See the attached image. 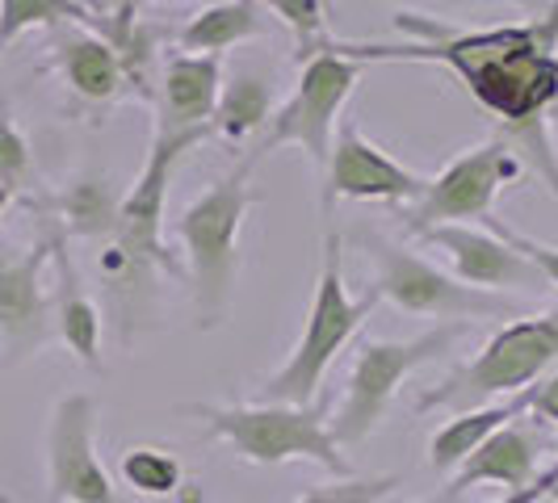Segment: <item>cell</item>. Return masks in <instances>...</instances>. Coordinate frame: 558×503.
Here are the masks:
<instances>
[{
    "label": "cell",
    "instance_id": "277c9868",
    "mask_svg": "<svg viewBox=\"0 0 558 503\" xmlns=\"http://www.w3.org/2000/svg\"><path fill=\"white\" fill-rule=\"evenodd\" d=\"M383 298L369 290L362 298H349L344 290V240L328 231L324 240V260H319V281H315V298L307 310V328L299 335L294 353L286 357L278 373L265 378L260 398L265 403H290V407H311L315 394L324 387L336 353L362 332V323L374 315Z\"/></svg>",
    "mask_w": 558,
    "mask_h": 503
},
{
    "label": "cell",
    "instance_id": "836d02e7",
    "mask_svg": "<svg viewBox=\"0 0 558 503\" xmlns=\"http://www.w3.org/2000/svg\"><path fill=\"white\" fill-rule=\"evenodd\" d=\"M546 500H555V503H558V487H555V491H550V495H546Z\"/></svg>",
    "mask_w": 558,
    "mask_h": 503
},
{
    "label": "cell",
    "instance_id": "484cf974",
    "mask_svg": "<svg viewBox=\"0 0 558 503\" xmlns=\"http://www.w3.org/2000/svg\"><path fill=\"white\" fill-rule=\"evenodd\" d=\"M399 475H349L332 478V482H319L299 495V503H383L399 487Z\"/></svg>",
    "mask_w": 558,
    "mask_h": 503
},
{
    "label": "cell",
    "instance_id": "30bf717a",
    "mask_svg": "<svg viewBox=\"0 0 558 503\" xmlns=\"http://www.w3.org/2000/svg\"><path fill=\"white\" fill-rule=\"evenodd\" d=\"M47 495L56 503H122L97 457V398L63 394L47 428Z\"/></svg>",
    "mask_w": 558,
    "mask_h": 503
},
{
    "label": "cell",
    "instance_id": "7402d4cb",
    "mask_svg": "<svg viewBox=\"0 0 558 503\" xmlns=\"http://www.w3.org/2000/svg\"><path fill=\"white\" fill-rule=\"evenodd\" d=\"M118 478L143 495V500H172L181 495L185 503H197L194 482H185V466L177 453L160 445H131L118 453Z\"/></svg>",
    "mask_w": 558,
    "mask_h": 503
},
{
    "label": "cell",
    "instance_id": "5bb4252c",
    "mask_svg": "<svg viewBox=\"0 0 558 503\" xmlns=\"http://www.w3.org/2000/svg\"><path fill=\"white\" fill-rule=\"evenodd\" d=\"M56 252L51 240L34 244L26 256H13L0 269V340L9 361H26L29 353L47 340V290H43V265Z\"/></svg>",
    "mask_w": 558,
    "mask_h": 503
},
{
    "label": "cell",
    "instance_id": "f1b7e54d",
    "mask_svg": "<svg viewBox=\"0 0 558 503\" xmlns=\"http://www.w3.org/2000/svg\"><path fill=\"white\" fill-rule=\"evenodd\" d=\"M530 416L533 424L558 428V369H550L537 387H530Z\"/></svg>",
    "mask_w": 558,
    "mask_h": 503
},
{
    "label": "cell",
    "instance_id": "f546056e",
    "mask_svg": "<svg viewBox=\"0 0 558 503\" xmlns=\"http://www.w3.org/2000/svg\"><path fill=\"white\" fill-rule=\"evenodd\" d=\"M81 4H88L101 22H110V17H118V13H131V9H140V0H81Z\"/></svg>",
    "mask_w": 558,
    "mask_h": 503
},
{
    "label": "cell",
    "instance_id": "603a6c76",
    "mask_svg": "<svg viewBox=\"0 0 558 503\" xmlns=\"http://www.w3.org/2000/svg\"><path fill=\"white\" fill-rule=\"evenodd\" d=\"M59 22H76V26L101 34L106 22L81 4V0H0V51L34 26H59Z\"/></svg>",
    "mask_w": 558,
    "mask_h": 503
},
{
    "label": "cell",
    "instance_id": "3957f363",
    "mask_svg": "<svg viewBox=\"0 0 558 503\" xmlns=\"http://www.w3.org/2000/svg\"><path fill=\"white\" fill-rule=\"evenodd\" d=\"M558 365V310L525 315L504 323L466 365H458L437 387L420 391V412H475L537 387Z\"/></svg>",
    "mask_w": 558,
    "mask_h": 503
},
{
    "label": "cell",
    "instance_id": "e575fe53",
    "mask_svg": "<svg viewBox=\"0 0 558 503\" xmlns=\"http://www.w3.org/2000/svg\"><path fill=\"white\" fill-rule=\"evenodd\" d=\"M0 503H9V495H0Z\"/></svg>",
    "mask_w": 558,
    "mask_h": 503
},
{
    "label": "cell",
    "instance_id": "7a4b0ae2",
    "mask_svg": "<svg viewBox=\"0 0 558 503\" xmlns=\"http://www.w3.org/2000/svg\"><path fill=\"white\" fill-rule=\"evenodd\" d=\"M248 160L231 168L227 176L210 181V189L194 197L181 219L177 235L185 244V265H190V290H194L197 328L215 332L231 315V294L240 278V231L248 210L260 201V194L248 185Z\"/></svg>",
    "mask_w": 558,
    "mask_h": 503
},
{
    "label": "cell",
    "instance_id": "d590c367",
    "mask_svg": "<svg viewBox=\"0 0 558 503\" xmlns=\"http://www.w3.org/2000/svg\"><path fill=\"white\" fill-rule=\"evenodd\" d=\"M122 503H135V500H122Z\"/></svg>",
    "mask_w": 558,
    "mask_h": 503
},
{
    "label": "cell",
    "instance_id": "8fae6325",
    "mask_svg": "<svg viewBox=\"0 0 558 503\" xmlns=\"http://www.w3.org/2000/svg\"><path fill=\"white\" fill-rule=\"evenodd\" d=\"M206 139H215V135L210 131H185V135H160L156 131L151 135V151L143 160V172L135 176V185L126 189L122 206H118V231H113L110 240L126 244L143 260H151L168 278H185V269L168 256L165 235H160V226H165V201H168V176H172V164L190 147H197V143Z\"/></svg>",
    "mask_w": 558,
    "mask_h": 503
},
{
    "label": "cell",
    "instance_id": "74e56055",
    "mask_svg": "<svg viewBox=\"0 0 558 503\" xmlns=\"http://www.w3.org/2000/svg\"><path fill=\"white\" fill-rule=\"evenodd\" d=\"M210 4H215V0H210Z\"/></svg>",
    "mask_w": 558,
    "mask_h": 503
},
{
    "label": "cell",
    "instance_id": "7c38bea8",
    "mask_svg": "<svg viewBox=\"0 0 558 503\" xmlns=\"http://www.w3.org/2000/svg\"><path fill=\"white\" fill-rule=\"evenodd\" d=\"M424 194V176L412 168H403L395 156H387L378 143H369L353 126L344 122L332 139V156L324 168V210L332 201H391V206H408Z\"/></svg>",
    "mask_w": 558,
    "mask_h": 503
},
{
    "label": "cell",
    "instance_id": "d6a6232c",
    "mask_svg": "<svg viewBox=\"0 0 558 503\" xmlns=\"http://www.w3.org/2000/svg\"><path fill=\"white\" fill-rule=\"evenodd\" d=\"M424 503H449L446 495H437V500H424Z\"/></svg>",
    "mask_w": 558,
    "mask_h": 503
},
{
    "label": "cell",
    "instance_id": "2e32d148",
    "mask_svg": "<svg viewBox=\"0 0 558 503\" xmlns=\"http://www.w3.org/2000/svg\"><path fill=\"white\" fill-rule=\"evenodd\" d=\"M219 93H223V56H172L160 76L156 131L160 135L210 131Z\"/></svg>",
    "mask_w": 558,
    "mask_h": 503
},
{
    "label": "cell",
    "instance_id": "ffe728a7",
    "mask_svg": "<svg viewBox=\"0 0 558 503\" xmlns=\"http://www.w3.org/2000/svg\"><path fill=\"white\" fill-rule=\"evenodd\" d=\"M274 84L269 76H252V72H235L219 93V106L210 118L215 139L244 143L252 135H265L269 118H274Z\"/></svg>",
    "mask_w": 558,
    "mask_h": 503
},
{
    "label": "cell",
    "instance_id": "5b68a950",
    "mask_svg": "<svg viewBox=\"0 0 558 503\" xmlns=\"http://www.w3.org/2000/svg\"><path fill=\"white\" fill-rule=\"evenodd\" d=\"M210 441H227L235 457L252 466H286V462H311L324 466L332 478H349L353 466L344 449L332 441L319 407H290V403H194L190 407Z\"/></svg>",
    "mask_w": 558,
    "mask_h": 503
},
{
    "label": "cell",
    "instance_id": "4316f807",
    "mask_svg": "<svg viewBox=\"0 0 558 503\" xmlns=\"http://www.w3.org/2000/svg\"><path fill=\"white\" fill-rule=\"evenodd\" d=\"M483 223L492 226L496 235H500L508 248H517L525 260H530L533 269L542 273V281L546 285H558V248H550V244H542V240H533V235H525V231H517V226H508L504 219H496V214H487Z\"/></svg>",
    "mask_w": 558,
    "mask_h": 503
},
{
    "label": "cell",
    "instance_id": "d6986e66",
    "mask_svg": "<svg viewBox=\"0 0 558 503\" xmlns=\"http://www.w3.org/2000/svg\"><path fill=\"white\" fill-rule=\"evenodd\" d=\"M256 34H265L256 0H215L177 34V42L185 47V56H223L235 42H248Z\"/></svg>",
    "mask_w": 558,
    "mask_h": 503
},
{
    "label": "cell",
    "instance_id": "8d00e7d4",
    "mask_svg": "<svg viewBox=\"0 0 558 503\" xmlns=\"http://www.w3.org/2000/svg\"><path fill=\"white\" fill-rule=\"evenodd\" d=\"M256 4H260V0H256Z\"/></svg>",
    "mask_w": 558,
    "mask_h": 503
},
{
    "label": "cell",
    "instance_id": "d4e9b609",
    "mask_svg": "<svg viewBox=\"0 0 558 503\" xmlns=\"http://www.w3.org/2000/svg\"><path fill=\"white\" fill-rule=\"evenodd\" d=\"M260 4H269L281 22L290 26L294 42H299L294 56L303 59V63L332 42V34H328V9L332 4L328 0H260Z\"/></svg>",
    "mask_w": 558,
    "mask_h": 503
},
{
    "label": "cell",
    "instance_id": "ac0fdd59",
    "mask_svg": "<svg viewBox=\"0 0 558 503\" xmlns=\"http://www.w3.org/2000/svg\"><path fill=\"white\" fill-rule=\"evenodd\" d=\"M59 68L68 84L81 93L84 101H113L122 88H126V72H122V59L110 42L93 29L81 34H63L59 38Z\"/></svg>",
    "mask_w": 558,
    "mask_h": 503
},
{
    "label": "cell",
    "instance_id": "4fadbf2b",
    "mask_svg": "<svg viewBox=\"0 0 558 503\" xmlns=\"http://www.w3.org/2000/svg\"><path fill=\"white\" fill-rule=\"evenodd\" d=\"M420 240L446 252L449 265H453V278L475 285V290L504 294V290H537V285H546L530 260L517 248H508L492 226L441 223L428 226Z\"/></svg>",
    "mask_w": 558,
    "mask_h": 503
},
{
    "label": "cell",
    "instance_id": "83f0119b",
    "mask_svg": "<svg viewBox=\"0 0 558 503\" xmlns=\"http://www.w3.org/2000/svg\"><path fill=\"white\" fill-rule=\"evenodd\" d=\"M26 176H29V147L17 135V126L9 122V113L0 110V181L9 189H17V185H26Z\"/></svg>",
    "mask_w": 558,
    "mask_h": 503
},
{
    "label": "cell",
    "instance_id": "44dd1931",
    "mask_svg": "<svg viewBox=\"0 0 558 503\" xmlns=\"http://www.w3.org/2000/svg\"><path fill=\"white\" fill-rule=\"evenodd\" d=\"M59 260V298H56V319H59V340L72 348V357L88 369L101 373V310L93 307V298L81 290V281L72 273L68 256L56 244Z\"/></svg>",
    "mask_w": 558,
    "mask_h": 503
},
{
    "label": "cell",
    "instance_id": "cb8c5ba5",
    "mask_svg": "<svg viewBox=\"0 0 558 503\" xmlns=\"http://www.w3.org/2000/svg\"><path fill=\"white\" fill-rule=\"evenodd\" d=\"M118 206H122V197L113 194L106 181H76L63 201H59V210H63V223L72 235H84V240H110L113 231H118Z\"/></svg>",
    "mask_w": 558,
    "mask_h": 503
},
{
    "label": "cell",
    "instance_id": "6da1fadb",
    "mask_svg": "<svg viewBox=\"0 0 558 503\" xmlns=\"http://www.w3.org/2000/svg\"><path fill=\"white\" fill-rule=\"evenodd\" d=\"M403 29H416L420 42H328V51L374 63V59H399V63H441L487 113H496L504 126H530L542 122L546 106L558 97V47L533 26L504 29H458L416 22V13L399 17Z\"/></svg>",
    "mask_w": 558,
    "mask_h": 503
},
{
    "label": "cell",
    "instance_id": "e0dca14e",
    "mask_svg": "<svg viewBox=\"0 0 558 503\" xmlns=\"http://www.w3.org/2000/svg\"><path fill=\"white\" fill-rule=\"evenodd\" d=\"M521 416H530V391L500 398V403H487V407H475V412H458L449 424H441L433 432V441H428V466L437 475H453L487 437H496L504 424H512V419Z\"/></svg>",
    "mask_w": 558,
    "mask_h": 503
},
{
    "label": "cell",
    "instance_id": "8992f818",
    "mask_svg": "<svg viewBox=\"0 0 558 503\" xmlns=\"http://www.w3.org/2000/svg\"><path fill=\"white\" fill-rule=\"evenodd\" d=\"M471 323H437L424 335L412 340H362L357 361L349 369L344 394L336 403V412L328 416V432L340 449L362 445L365 437L387 419L399 387L416 373L420 365L437 361L441 353H449Z\"/></svg>",
    "mask_w": 558,
    "mask_h": 503
},
{
    "label": "cell",
    "instance_id": "1f68e13d",
    "mask_svg": "<svg viewBox=\"0 0 558 503\" xmlns=\"http://www.w3.org/2000/svg\"><path fill=\"white\" fill-rule=\"evenodd\" d=\"M9 260H13V252H9V248H4V244H0V269H4Z\"/></svg>",
    "mask_w": 558,
    "mask_h": 503
},
{
    "label": "cell",
    "instance_id": "ba28073f",
    "mask_svg": "<svg viewBox=\"0 0 558 503\" xmlns=\"http://www.w3.org/2000/svg\"><path fill=\"white\" fill-rule=\"evenodd\" d=\"M369 260H374V294L387 298L403 315H428V319H446V323H471V319H492V315H517V303L475 290L453 273L428 265L416 252L387 244V240H365Z\"/></svg>",
    "mask_w": 558,
    "mask_h": 503
},
{
    "label": "cell",
    "instance_id": "9a60e30c",
    "mask_svg": "<svg viewBox=\"0 0 558 503\" xmlns=\"http://www.w3.org/2000/svg\"><path fill=\"white\" fill-rule=\"evenodd\" d=\"M542 453H546L542 424L512 419V424H504L496 437H487V441L449 475V482L441 487V495L453 503L462 491L483 487V482H496L504 491H521V487H530L533 478H537Z\"/></svg>",
    "mask_w": 558,
    "mask_h": 503
},
{
    "label": "cell",
    "instance_id": "52a82bcc",
    "mask_svg": "<svg viewBox=\"0 0 558 503\" xmlns=\"http://www.w3.org/2000/svg\"><path fill=\"white\" fill-rule=\"evenodd\" d=\"M362 81V63L336 56V51H319L303 63L299 72V88L294 97L274 110L265 135L256 139V147L248 151V164H256L260 156L278 151L286 143L303 147L307 160L315 168H328V156H332V139H336V122H340V110L344 101L353 97V88Z\"/></svg>",
    "mask_w": 558,
    "mask_h": 503
},
{
    "label": "cell",
    "instance_id": "9c48e42d",
    "mask_svg": "<svg viewBox=\"0 0 558 503\" xmlns=\"http://www.w3.org/2000/svg\"><path fill=\"white\" fill-rule=\"evenodd\" d=\"M525 164L517 160V151L496 135V139L478 143L466 156H458L446 164L433 181H424V194L403 206V223L412 235H424L428 226L441 223H483L496 206V197L508 181H517Z\"/></svg>",
    "mask_w": 558,
    "mask_h": 503
},
{
    "label": "cell",
    "instance_id": "4dcf8cb0",
    "mask_svg": "<svg viewBox=\"0 0 558 503\" xmlns=\"http://www.w3.org/2000/svg\"><path fill=\"white\" fill-rule=\"evenodd\" d=\"M9 194H13V189H9V185H4V181H0V210H4V206H9Z\"/></svg>",
    "mask_w": 558,
    "mask_h": 503
}]
</instances>
